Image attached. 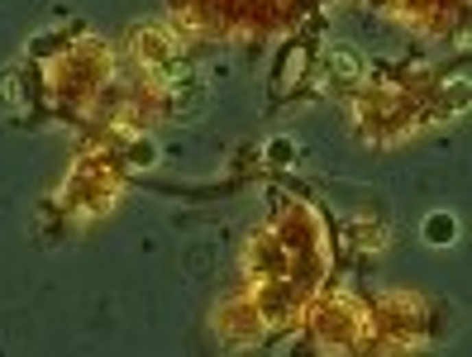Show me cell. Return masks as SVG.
I'll return each mask as SVG.
<instances>
[{"instance_id": "1", "label": "cell", "mask_w": 472, "mask_h": 357, "mask_svg": "<svg viewBox=\"0 0 472 357\" xmlns=\"http://www.w3.org/2000/svg\"><path fill=\"white\" fill-rule=\"evenodd\" d=\"M429 238H434V243H449V238H453V219H449V214H434V219H429Z\"/></svg>"}]
</instances>
